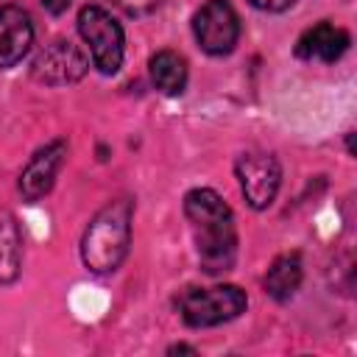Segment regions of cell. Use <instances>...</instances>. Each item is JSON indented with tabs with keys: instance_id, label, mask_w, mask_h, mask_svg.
<instances>
[{
	"instance_id": "obj_1",
	"label": "cell",
	"mask_w": 357,
	"mask_h": 357,
	"mask_svg": "<svg viewBox=\"0 0 357 357\" xmlns=\"http://www.w3.org/2000/svg\"><path fill=\"white\" fill-rule=\"evenodd\" d=\"M184 215L192 226L201 268L206 273H223L237 257V229L229 204L215 190H192L184 198Z\"/></svg>"
},
{
	"instance_id": "obj_2",
	"label": "cell",
	"mask_w": 357,
	"mask_h": 357,
	"mask_svg": "<svg viewBox=\"0 0 357 357\" xmlns=\"http://www.w3.org/2000/svg\"><path fill=\"white\" fill-rule=\"evenodd\" d=\"M131 243V201L120 198L106 204L84 231L81 259L95 273L114 271L128 254Z\"/></svg>"
},
{
	"instance_id": "obj_3",
	"label": "cell",
	"mask_w": 357,
	"mask_h": 357,
	"mask_svg": "<svg viewBox=\"0 0 357 357\" xmlns=\"http://www.w3.org/2000/svg\"><path fill=\"white\" fill-rule=\"evenodd\" d=\"M245 290L237 284H215V287H187L176 307L190 326H218L223 321L237 318L245 310Z\"/></svg>"
},
{
	"instance_id": "obj_4",
	"label": "cell",
	"mask_w": 357,
	"mask_h": 357,
	"mask_svg": "<svg viewBox=\"0 0 357 357\" xmlns=\"http://www.w3.org/2000/svg\"><path fill=\"white\" fill-rule=\"evenodd\" d=\"M78 31L89 45L92 61L103 75L117 73L123 64V28L120 22L100 6H86L78 14Z\"/></svg>"
},
{
	"instance_id": "obj_5",
	"label": "cell",
	"mask_w": 357,
	"mask_h": 357,
	"mask_svg": "<svg viewBox=\"0 0 357 357\" xmlns=\"http://www.w3.org/2000/svg\"><path fill=\"white\" fill-rule=\"evenodd\" d=\"M192 31H195L198 45L206 53L223 56L237 45L240 20L229 0H206L192 20Z\"/></svg>"
},
{
	"instance_id": "obj_6",
	"label": "cell",
	"mask_w": 357,
	"mask_h": 357,
	"mask_svg": "<svg viewBox=\"0 0 357 357\" xmlns=\"http://www.w3.org/2000/svg\"><path fill=\"white\" fill-rule=\"evenodd\" d=\"M234 170H237V178H240L245 201L254 209L271 206V201L276 198L279 181H282V170H279L276 156L268 153V151H245L237 159Z\"/></svg>"
},
{
	"instance_id": "obj_7",
	"label": "cell",
	"mask_w": 357,
	"mask_h": 357,
	"mask_svg": "<svg viewBox=\"0 0 357 357\" xmlns=\"http://www.w3.org/2000/svg\"><path fill=\"white\" fill-rule=\"evenodd\" d=\"M86 70H89L86 56L73 42H64V39H56L47 47H42L31 64V75L50 86L81 81L86 75Z\"/></svg>"
},
{
	"instance_id": "obj_8",
	"label": "cell",
	"mask_w": 357,
	"mask_h": 357,
	"mask_svg": "<svg viewBox=\"0 0 357 357\" xmlns=\"http://www.w3.org/2000/svg\"><path fill=\"white\" fill-rule=\"evenodd\" d=\"M64 156H67V142L64 139H53L31 156V162L25 165V170L20 176V190L28 201H39L42 195L50 192Z\"/></svg>"
},
{
	"instance_id": "obj_9",
	"label": "cell",
	"mask_w": 357,
	"mask_h": 357,
	"mask_svg": "<svg viewBox=\"0 0 357 357\" xmlns=\"http://www.w3.org/2000/svg\"><path fill=\"white\" fill-rule=\"evenodd\" d=\"M349 50V33L337 25L329 22H318L310 31L301 33L298 45H296V56L304 61H337L343 53Z\"/></svg>"
},
{
	"instance_id": "obj_10",
	"label": "cell",
	"mask_w": 357,
	"mask_h": 357,
	"mask_svg": "<svg viewBox=\"0 0 357 357\" xmlns=\"http://www.w3.org/2000/svg\"><path fill=\"white\" fill-rule=\"evenodd\" d=\"M31 17L17 6H0V67L17 64L31 47Z\"/></svg>"
},
{
	"instance_id": "obj_11",
	"label": "cell",
	"mask_w": 357,
	"mask_h": 357,
	"mask_svg": "<svg viewBox=\"0 0 357 357\" xmlns=\"http://www.w3.org/2000/svg\"><path fill=\"white\" fill-rule=\"evenodd\" d=\"M301 276H304V268H301V257L293 251V254H282L273 259V265L268 268L265 273V290L268 296H273L276 301H284L290 298L298 284H301Z\"/></svg>"
},
{
	"instance_id": "obj_12",
	"label": "cell",
	"mask_w": 357,
	"mask_h": 357,
	"mask_svg": "<svg viewBox=\"0 0 357 357\" xmlns=\"http://www.w3.org/2000/svg\"><path fill=\"white\" fill-rule=\"evenodd\" d=\"M151 81L165 95H181L187 86V61L173 50H159L151 59Z\"/></svg>"
},
{
	"instance_id": "obj_13",
	"label": "cell",
	"mask_w": 357,
	"mask_h": 357,
	"mask_svg": "<svg viewBox=\"0 0 357 357\" xmlns=\"http://www.w3.org/2000/svg\"><path fill=\"white\" fill-rule=\"evenodd\" d=\"M20 231L11 218H0V282H11L20 271Z\"/></svg>"
},
{
	"instance_id": "obj_14",
	"label": "cell",
	"mask_w": 357,
	"mask_h": 357,
	"mask_svg": "<svg viewBox=\"0 0 357 357\" xmlns=\"http://www.w3.org/2000/svg\"><path fill=\"white\" fill-rule=\"evenodd\" d=\"M117 8H123L126 14H145L151 8L159 6V0H112Z\"/></svg>"
},
{
	"instance_id": "obj_15",
	"label": "cell",
	"mask_w": 357,
	"mask_h": 357,
	"mask_svg": "<svg viewBox=\"0 0 357 357\" xmlns=\"http://www.w3.org/2000/svg\"><path fill=\"white\" fill-rule=\"evenodd\" d=\"M251 6L262 8V11H284L287 6H293L296 0H248Z\"/></svg>"
},
{
	"instance_id": "obj_16",
	"label": "cell",
	"mask_w": 357,
	"mask_h": 357,
	"mask_svg": "<svg viewBox=\"0 0 357 357\" xmlns=\"http://www.w3.org/2000/svg\"><path fill=\"white\" fill-rule=\"evenodd\" d=\"M70 3H73V0H42V6H45L50 14H61V11H67Z\"/></svg>"
}]
</instances>
